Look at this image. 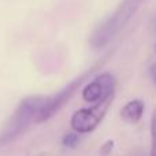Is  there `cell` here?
Here are the masks:
<instances>
[{
    "label": "cell",
    "instance_id": "cell-1",
    "mask_svg": "<svg viewBox=\"0 0 156 156\" xmlns=\"http://www.w3.org/2000/svg\"><path fill=\"white\" fill-rule=\"evenodd\" d=\"M143 0H122L116 8L101 22H99L93 29L89 43L93 48H103L105 47L132 19V16L137 12Z\"/></svg>",
    "mask_w": 156,
    "mask_h": 156
},
{
    "label": "cell",
    "instance_id": "cell-2",
    "mask_svg": "<svg viewBox=\"0 0 156 156\" xmlns=\"http://www.w3.org/2000/svg\"><path fill=\"white\" fill-rule=\"evenodd\" d=\"M47 96H29L23 99L19 105L16 107L14 115L11 116L10 123L4 129L0 143L10 141L15 136H18L22 130H25L30 123H36L40 112L43 111L44 105L47 103Z\"/></svg>",
    "mask_w": 156,
    "mask_h": 156
},
{
    "label": "cell",
    "instance_id": "cell-3",
    "mask_svg": "<svg viewBox=\"0 0 156 156\" xmlns=\"http://www.w3.org/2000/svg\"><path fill=\"white\" fill-rule=\"evenodd\" d=\"M114 100V96H110L107 99L101 100V101L93 104L92 107L88 108H81L76 111L71 116V129L76 133H90L96 129L103 121L105 112H107L108 107L111 105Z\"/></svg>",
    "mask_w": 156,
    "mask_h": 156
},
{
    "label": "cell",
    "instance_id": "cell-4",
    "mask_svg": "<svg viewBox=\"0 0 156 156\" xmlns=\"http://www.w3.org/2000/svg\"><path fill=\"white\" fill-rule=\"evenodd\" d=\"M86 74L88 73L82 74L81 77H78V78H76V80L71 81V82H69L67 85H66L63 89H60L56 94L49 96L48 99H47V103H45V105H44L43 111L40 112V115H38L37 122H36V123L45 122V121H48L52 115H55V114H56L58 111H59L60 108H62L63 105L69 101V100H70V97L74 94V92L80 88V85L82 83V81L85 80Z\"/></svg>",
    "mask_w": 156,
    "mask_h": 156
},
{
    "label": "cell",
    "instance_id": "cell-5",
    "mask_svg": "<svg viewBox=\"0 0 156 156\" xmlns=\"http://www.w3.org/2000/svg\"><path fill=\"white\" fill-rule=\"evenodd\" d=\"M114 94H115V78L110 73L99 74L82 89L83 100L90 104H96Z\"/></svg>",
    "mask_w": 156,
    "mask_h": 156
},
{
    "label": "cell",
    "instance_id": "cell-6",
    "mask_svg": "<svg viewBox=\"0 0 156 156\" xmlns=\"http://www.w3.org/2000/svg\"><path fill=\"white\" fill-rule=\"evenodd\" d=\"M144 108H145V105H144L143 100H138V99L130 100V101H127L123 105V108L121 111V116L125 122H127L130 125H134L143 118Z\"/></svg>",
    "mask_w": 156,
    "mask_h": 156
},
{
    "label": "cell",
    "instance_id": "cell-7",
    "mask_svg": "<svg viewBox=\"0 0 156 156\" xmlns=\"http://www.w3.org/2000/svg\"><path fill=\"white\" fill-rule=\"evenodd\" d=\"M149 156H156V108L151 118V152Z\"/></svg>",
    "mask_w": 156,
    "mask_h": 156
},
{
    "label": "cell",
    "instance_id": "cell-8",
    "mask_svg": "<svg viewBox=\"0 0 156 156\" xmlns=\"http://www.w3.org/2000/svg\"><path fill=\"white\" fill-rule=\"evenodd\" d=\"M63 145L67 147V148H76L80 143V137H78L77 133H69L63 137Z\"/></svg>",
    "mask_w": 156,
    "mask_h": 156
},
{
    "label": "cell",
    "instance_id": "cell-9",
    "mask_svg": "<svg viewBox=\"0 0 156 156\" xmlns=\"http://www.w3.org/2000/svg\"><path fill=\"white\" fill-rule=\"evenodd\" d=\"M112 148H114V141L108 140L101 145V148H100V154H101L103 156H108L111 152H112Z\"/></svg>",
    "mask_w": 156,
    "mask_h": 156
},
{
    "label": "cell",
    "instance_id": "cell-10",
    "mask_svg": "<svg viewBox=\"0 0 156 156\" xmlns=\"http://www.w3.org/2000/svg\"><path fill=\"white\" fill-rule=\"evenodd\" d=\"M151 74H152V78H154L155 83H156V65H154L151 67Z\"/></svg>",
    "mask_w": 156,
    "mask_h": 156
}]
</instances>
